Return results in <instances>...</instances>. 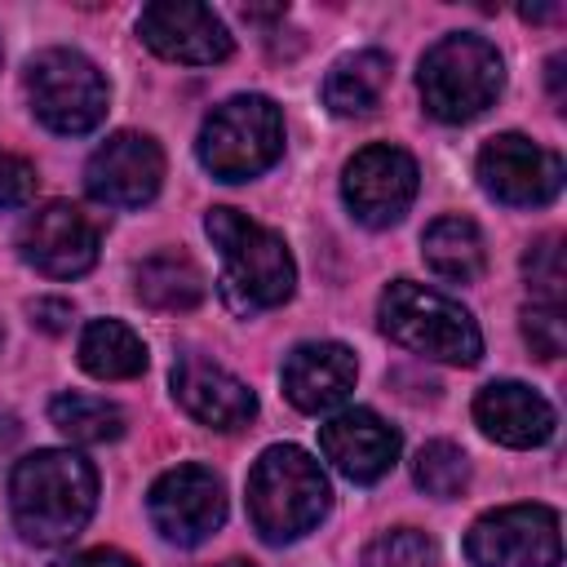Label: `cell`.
Segmentation results:
<instances>
[{"label": "cell", "instance_id": "30", "mask_svg": "<svg viewBox=\"0 0 567 567\" xmlns=\"http://www.w3.org/2000/svg\"><path fill=\"white\" fill-rule=\"evenodd\" d=\"M53 567H137L128 554H120V549H84V554H71V558H62V563H53Z\"/></svg>", "mask_w": 567, "mask_h": 567}, {"label": "cell", "instance_id": "16", "mask_svg": "<svg viewBox=\"0 0 567 567\" xmlns=\"http://www.w3.org/2000/svg\"><path fill=\"white\" fill-rule=\"evenodd\" d=\"M173 399L208 430H244L257 416V394L235 372L199 354H182L173 363Z\"/></svg>", "mask_w": 567, "mask_h": 567}, {"label": "cell", "instance_id": "31", "mask_svg": "<svg viewBox=\"0 0 567 567\" xmlns=\"http://www.w3.org/2000/svg\"><path fill=\"white\" fill-rule=\"evenodd\" d=\"M563 66H567V58H563V53H554V58H549V97H554L558 106L567 102V93H563Z\"/></svg>", "mask_w": 567, "mask_h": 567}, {"label": "cell", "instance_id": "20", "mask_svg": "<svg viewBox=\"0 0 567 567\" xmlns=\"http://www.w3.org/2000/svg\"><path fill=\"white\" fill-rule=\"evenodd\" d=\"M80 368L97 381H128V377L146 372V346L128 323L93 319L80 332Z\"/></svg>", "mask_w": 567, "mask_h": 567}, {"label": "cell", "instance_id": "18", "mask_svg": "<svg viewBox=\"0 0 567 567\" xmlns=\"http://www.w3.org/2000/svg\"><path fill=\"white\" fill-rule=\"evenodd\" d=\"M474 421L487 439L505 447H540L554 439V408L540 390L523 381H492L474 394Z\"/></svg>", "mask_w": 567, "mask_h": 567}, {"label": "cell", "instance_id": "14", "mask_svg": "<svg viewBox=\"0 0 567 567\" xmlns=\"http://www.w3.org/2000/svg\"><path fill=\"white\" fill-rule=\"evenodd\" d=\"M137 31L146 40L151 53L168 58V62H186V66H213L226 62L235 40L226 31V22L195 0H155L142 9Z\"/></svg>", "mask_w": 567, "mask_h": 567}, {"label": "cell", "instance_id": "10", "mask_svg": "<svg viewBox=\"0 0 567 567\" xmlns=\"http://www.w3.org/2000/svg\"><path fill=\"white\" fill-rule=\"evenodd\" d=\"M474 173L478 186L509 208H540L563 190V155L523 133H496L483 142Z\"/></svg>", "mask_w": 567, "mask_h": 567}, {"label": "cell", "instance_id": "5", "mask_svg": "<svg viewBox=\"0 0 567 567\" xmlns=\"http://www.w3.org/2000/svg\"><path fill=\"white\" fill-rule=\"evenodd\" d=\"M421 102L434 120L443 124H465L483 115L501 89H505V62L496 44L478 31H452L439 44L425 49L421 71H416Z\"/></svg>", "mask_w": 567, "mask_h": 567}, {"label": "cell", "instance_id": "7", "mask_svg": "<svg viewBox=\"0 0 567 567\" xmlns=\"http://www.w3.org/2000/svg\"><path fill=\"white\" fill-rule=\"evenodd\" d=\"M27 102L35 120L62 137L93 133L106 120V75L80 49H44L27 62Z\"/></svg>", "mask_w": 567, "mask_h": 567}, {"label": "cell", "instance_id": "15", "mask_svg": "<svg viewBox=\"0 0 567 567\" xmlns=\"http://www.w3.org/2000/svg\"><path fill=\"white\" fill-rule=\"evenodd\" d=\"M399 430L377 416L372 408H341L319 425V452L350 478V483H377L399 461Z\"/></svg>", "mask_w": 567, "mask_h": 567}, {"label": "cell", "instance_id": "27", "mask_svg": "<svg viewBox=\"0 0 567 567\" xmlns=\"http://www.w3.org/2000/svg\"><path fill=\"white\" fill-rule=\"evenodd\" d=\"M523 337H527V346H532L540 359H558L563 346H567V319H563V306L532 301V306L523 310Z\"/></svg>", "mask_w": 567, "mask_h": 567}, {"label": "cell", "instance_id": "26", "mask_svg": "<svg viewBox=\"0 0 567 567\" xmlns=\"http://www.w3.org/2000/svg\"><path fill=\"white\" fill-rule=\"evenodd\" d=\"M523 275H527L532 301L563 306V239L558 235H540L523 252Z\"/></svg>", "mask_w": 567, "mask_h": 567}, {"label": "cell", "instance_id": "28", "mask_svg": "<svg viewBox=\"0 0 567 567\" xmlns=\"http://www.w3.org/2000/svg\"><path fill=\"white\" fill-rule=\"evenodd\" d=\"M35 186H40L35 164L13 155V151H0V208L4 213L9 208H27L35 199Z\"/></svg>", "mask_w": 567, "mask_h": 567}, {"label": "cell", "instance_id": "25", "mask_svg": "<svg viewBox=\"0 0 567 567\" xmlns=\"http://www.w3.org/2000/svg\"><path fill=\"white\" fill-rule=\"evenodd\" d=\"M439 549L416 527H390L363 549V567H434Z\"/></svg>", "mask_w": 567, "mask_h": 567}, {"label": "cell", "instance_id": "17", "mask_svg": "<svg viewBox=\"0 0 567 567\" xmlns=\"http://www.w3.org/2000/svg\"><path fill=\"white\" fill-rule=\"evenodd\" d=\"M359 363L341 341H301L284 359V394L297 412H332L354 390Z\"/></svg>", "mask_w": 567, "mask_h": 567}, {"label": "cell", "instance_id": "6", "mask_svg": "<svg viewBox=\"0 0 567 567\" xmlns=\"http://www.w3.org/2000/svg\"><path fill=\"white\" fill-rule=\"evenodd\" d=\"M284 155V111L266 93H239L213 106L199 128V164L221 182H248Z\"/></svg>", "mask_w": 567, "mask_h": 567}, {"label": "cell", "instance_id": "29", "mask_svg": "<svg viewBox=\"0 0 567 567\" xmlns=\"http://www.w3.org/2000/svg\"><path fill=\"white\" fill-rule=\"evenodd\" d=\"M27 315H31V323L40 328V332H66L71 328V319H75V306L66 301V297H35L31 306H27Z\"/></svg>", "mask_w": 567, "mask_h": 567}, {"label": "cell", "instance_id": "13", "mask_svg": "<svg viewBox=\"0 0 567 567\" xmlns=\"http://www.w3.org/2000/svg\"><path fill=\"white\" fill-rule=\"evenodd\" d=\"M18 252L49 279H80L97 261V226L84 208L53 199L35 208L18 230Z\"/></svg>", "mask_w": 567, "mask_h": 567}, {"label": "cell", "instance_id": "21", "mask_svg": "<svg viewBox=\"0 0 567 567\" xmlns=\"http://www.w3.org/2000/svg\"><path fill=\"white\" fill-rule=\"evenodd\" d=\"M390 84V58L381 49H363L341 58L323 80V102L337 115H368Z\"/></svg>", "mask_w": 567, "mask_h": 567}, {"label": "cell", "instance_id": "24", "mask_svg": "<svg viewBox=\"0 0 567 567\" xmlns=\"http://www.w3.org/2000/svg\"><path fill=\"white\" fill-rule=\"evenodd\" d=\"M412 478H416V487H421L425 496H434V501H452V496H461L465 483H470V456H465L456 443L434 439V443H425V447L416 452V461H412Z\"/></svg>", "mask_w": 567, "mask_h": 567}, {"label": "cell", "instance_id": "8", "mask_svg": "<svg viewBox=\"0 0 567 567\" xmlns=\"http://www.w3.org/2000/svg\"><path fill=\"white\" fill-rule=\"evenodd\" d=\"M465 554L474 567H558L563 563L558 514L549 505L492 509L470 527Z\"/></svg>", "mask_w": 567, "mask_h": 567}, {"label": "cell", "instance_id": "19", "mask_svg": "<svg viewBox=\"0 0 567 567\" xmlns=\"http://www.w3.org/2000/svg\"><path fill=\"white\" fill-rule=\"evenodd\" d=\"M421 252H425V266L439 275V279H452V284H474L483 275V235L470 217H439L430 221V230L421 235Z\"/></svg>", "mask_w": 567, "mask_h": 567}, {"label": "cell", "instance_id": "23", "mask_svg": "<svg viewBox=\"0 0 567 567\" xmlns=\"http://www.w3.org/2000/svg\"><path fill=\"white\" fill-rule=\"evenodd\" d=\"M49 421L71 439V443H111L124 434V412L97 394H58L49 403Z\"/></svg>", "mask_w": 567, "mask_h": 567}, {"label": "cell", "instance_id": "9", "mask_svg": "<svg viewBox=\"0 0 567 567\" xmlns=\"http://www.w3.org/2000/svg\"><path fill=\"white\" fill-rule=\"evenodd\" d=\"M146 514L168 545L195 549L226 523V487L208 465H173L151 483Z\"/></svg>", "mask_w": 567, "mask_h": 567}, {"label": "cell", "instance_id": "12", "mask_svg": "<svg viewBox=\"0 0 567 567\" xmlns=\"http://www.w3.org/2000/svg\"><path fill=\"white\" fill-rule=\"evenodd\" d=\"M164 186V151L151 133H111L84 164L89 199L106 208H142Z\"/></svg>", "mask_w": 567, "mask_h": 567}, {"label": "cell", "instance_id": "2", "mask_svg": "<svg viewBox=\"0 0 567 567\" xmlns=\"http://www.w3.org/2000/svg\"><path fill=\"white\" fill-rule=\"evenodd\" d=\"M204 230L221 252V301L235 315H261L292 297L297 261L284 235L257 226L239 208H208Z\"/></svg>", "mask_w": 567, "mask_h": 567}, {"label": "cell", "instance_id": "3", "mask_svg": "<svg viewBox=\"0 0 567 567\" xmlns=\"http://www.w3.org/2000/svg\"><path fill=\"white\" fill-rule=\"evenodd\" d=\"M332 505V487L323 465L297 447V443H275L257 456L248 470V518L261 540L284 545L319 527V518Z\"/></svg>", "mask_w": 567, "mask_h": 567}, {"label": "cell", "instance_id": "1", "mask_svg": "<svg viewBox=\"0 0 567 567\" xmlns=\"http://www.w3.org/2000/svg\"><path fill=\"white\" fill-rule=\"evenodd\" d=\"M13 527L31 545H66L97 509V470L71 447H40L9 474Z\"/></svg>", "mask_w": 567, "mask_h": 567}, {"label": "cell", "instance_id": "11", "mask_svg": "<svg viewBox=\"0 0 567 567\" xmlns=\"http://www.w3.org/2000/svg\"><path fill=\"white\" fill-rule=\"evenodd\" d=\"M416 186H421L416 159L403 146H390V142L363 146L341 173V195H346L350 217L372 226V230H385V226L403 221V213L416 199Z\"/></svg>", "mask_w": 567, "mask_h": 567}, {"label": "cell", "instance_id": "32", "mask_svg": "<svg viewBox=\"0 0 567 567\" xmlns=\"http://www.w3.org/2000/svg\"><path fill=\"white\" fill-rule=\"evenodd\" d=\"M221 567H252V563H239V558H235V563H221Z\"/></svg>", "mask_w": 567, "mask_h": 567}, {"label": "cell", "instance_id": "4", "mask_svg": "<svg viewBox=\"0 0 567 567\" xmlns=\"http://www.w3.org/2000/svg\"><path fill=\"white\" fill-rule=\"evenodd\" d=\"M377 319H381V332L412 354L456 363V368H470L483 359V332L474 315L447 292H434L416 279H390L377 301Z\"/></svg>", "mask_w": 567, "mask_h": 567}, {"label": "cell", "instance_id": "22", "mask_svg": "<svg viewBox=\"0 0 567 567\" xmlns=\"http://www.w3.org/2000/svg\"><path fill=\"white\" fill-rule=\"evenodd\" d=\"M133 279H137V297L151 310H190L204 301V270L177 248L151 252Z\"/></svg>", "mask_w": 567, "mask_h": 567}]
</instances>
